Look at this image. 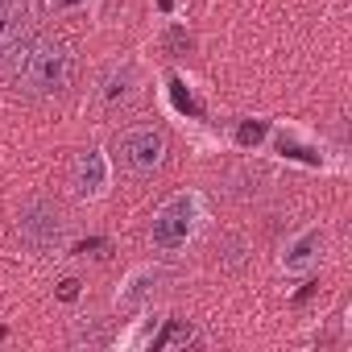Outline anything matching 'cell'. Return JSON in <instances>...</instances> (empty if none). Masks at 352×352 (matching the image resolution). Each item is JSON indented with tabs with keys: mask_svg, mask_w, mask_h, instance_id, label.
<instances>
[{
	"mask_svg": "<svg viewBox=\"0 0 352 352\" xmlns=\"http://www.w3.org/2000/svg\"><path fill=\"white\" fill-rule=\"evenodd\" d=\"M30 21H34L30 0H0V58H9L21 46V38L30 34Z\"/></svg>",
	"mask_w": 352,
	"mask_h": 352,
	"instance_id": "52a82bcc",
	"label": "cell"
},
{
	"mask_svg": "<svg viewBox=\"0 0 352 352\" xmlns=\"http://www.w3.org/2000/svg\"><path fill=\"white\" fill-rule=\"evenodd\" d=\"M63 232H67V220L58 212V204L50 199H30L25 212H21V241L30 253H54L63 245Z\"/></svg>",
	"mask_w": 352,
	"mask_h": 352,
	"instance_id": "277c9868",
	"label": "cell"
},
{
	"mask_svg": "<svg viewBox=\"0 0 352 352\" xmlns=\"http://www.w3.org/2000/svg\"><path fill=\"white\" fill-rule=\"evenodd\" d=\"M91 5L96 0H42V9L54 17H83V13H91Z\"/></svg>",
	"mask_w": 352,
	"mask_h": 352,
	"instance_id": "8fae6325",
	"label": "cell"
},
{
	"mask_svg": "<svg viewBox=\"0 0 352 352\" xmlns=\"http://www.w3.org/2000/svg\"><path fill=\"white\" fill-rule=\"evenodd\" d=\"M71 187H75L79 199H100L108 191V157H104L100 145H87L75 157V166H71Z\"/></svg>",
	"mask_w": 352,
	"mask_h": 352,
	"instance_id": "5b68a950",
	"label": "cell"
},
{
	"mask_svg": "<svg viewBox=\"0 0 352 352\" xmlns=\"http://www.w3.org/2000/svg\"><path fill=\"white\" fill-rule=\"evenodd\" d=\"M261 137H265V124H241V129H236V141H241V145H253V141H261Z\"/></svg>",
	"mask_w": 352,
	"mask_h": 352,
	"instance_id": "4fadbf2b",
	"label": "cell"
},
{
	"mask_svg": "<svg viewBox=\"0 0 352 352\" xmlns=\"http://www.w3.org/2000/svg\"><path fill=\"white\" fill-rule=\"evenodd\" d=\"M170 87H174V104H179L183 112H199V104L191 100V91H183V83H179V79H170Z\"/></svg>",
	"mask_w": 352,
	"mask_h": 352,
	"instance_id": "7c38bea8",
	"label": "cell"
},
{
	"mask_svg": "<svg viewBox=\"0 0 352 352\" xmlns=\"http://www.w3.org/2000/svg\"><path fill=\"white\" fill-rule=\"evenodd\" d=\"M58 298H63V302H75V298H79V282H75V278H67V282L58 286Z\"/></svg>",
	"mask_w": 352,
	"mask_h": 352,
	"instance_id": "5bb4252c",
	"label": "cell"
},
{
	"mask_svg": "<svg viewBox=\"0 0 352 352\" xmlns=\"http://www.w3.org/2000/svg\"><path fill=\"white\" fill-rule=\"evenodd\" d=\"M166 282V274L157 270V265H141L124 286H120V294H116V307L120 311H137V307H145L153 294H157V286Z\"/></svg>",
	"mask_w": 352,
	"mask_h": 352,
	"instance_id": "9c48e42d",
	"label": "cell"
},
{
	"mask_svg": "<svg viewBox=\"0 0 352 352\" xmlns=\"http://www.w3.org/2000/svg\"><path fill=\"white\" fill-rule=\"evenodd\" d=\"M17 87L25 96H63L75 79V50L63 38H34L21 54H17Z\"/></svg>",
	"mask_w": 352,
	"mask_h": 352,
	"instance_id": "6da1fadb",
	"label": "cell"
},
{
	"mask_svg": "<svg viewBox=\"0 0 352 352\" xmlns=\"http://www.w3.org/2000/svg\"><path fill=\"white\" fill-rule=\"evenodd\" d=\"M116 153H120V166L133 174V179H149V174H157L162 162H166V133L153 129V124H137V129H129L120 137Z\"/></svg>",
	"mask_w": 352,
	"mask_h": 352,
	"instance_id": "3957f363",
	"label": "cell"
},
{
	"mask_svg": "<svg viewBox=\"0 0 352 352\" xmlns=\"http://www.w3.org/2000/svg\"><path fill=\"white\" fill-rule=\"evenodd\" d=\"M137 87H141V75H137V67L133 63H116V67H108V75L100 79V104L104 108H129L133 100H137Z\"/></svg>",
	"mask_w": 352,
	"mask_h": 352,
	"instance_id": "8992f818",
	"label": "cell"
},
{
	"mask_svg": "<svg viewBox=\"0 0 352 352\" xmlns=\"http://www.w3.org/2000/svg\"><path fill=\"white\" fill-rule=\"evenodd\" d=\"M323 228L319 224H311L307 232H298L290 245H286V253H282V270L286 274H307V270H315L319 265V257H323Z\"/></svg>",
	"mask_w": 352,
	"mask_h": 352,
	"instance_id": "ba28073f",
	"label": "cell"
},
{
	"mask_svg": "<svg viewBox=\"0 0 352 352\" xmlns=\"http://www.w3.org/2000/svg\"><path fill=\"white\" fill-rule=\"evenodd\" d=\"M199 220H204V199H199L195 191H183V195L166 199V204L157 208L153 224H149L153 249H157V253H179V249L195 236Z\"/></svg>",
	"mask_w": 352,
	"mask_h": 352,
	"instance_id": "7a4b0ae2",
	"label": "cell"
},
{
	"mask_svg": "<svg viewBox=\"0 0 352 352\" xmlns=\"http://www.w3.org/2000/svg\"><path fill=\"white\" fill-rule=\"evenodd\" d=\"M157 352H166V348H187V344H199V331H195V323L191 319H166V327L149 340Z\"/></svg>",
	"mask_w": 352,
	"mask_h": 352,
	"instance_id": "30bf717a",
	"label": "cell"
}]
</instances>
